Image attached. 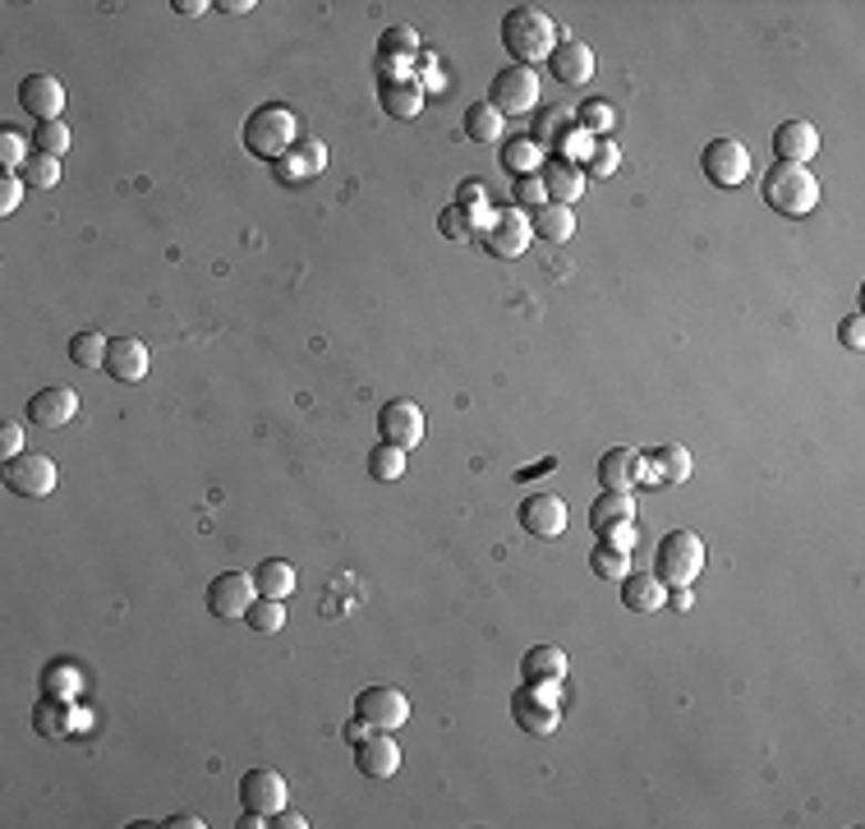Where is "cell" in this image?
Segmentation results:
<instances>
[{
	"mask_svg": "<svg viewBox=\"0 0 865 829\" xmlns=\"http://www.w3.org/2000/svg\"><path fill=\"white\" fill-rule=\"evenodd\" d=\"M166 825H171V829H203V820H199L194 811H180V816H171Z\"/></svg>",
	"mask_w": 865,
	"mask_h": 829,
	"instance_id": "54",
	"label": "cell"
},
{
	"mask_svg": "<svg viewBox=\"0 0 865 829\" xmlns=\"http://www.w3.org/2000/svg\"><path fill=\"white\" fill-rule=\"evenodd\" d=\"M516 203H520V208H543V203H548L543 175H516Z\"/></svg>",
	"mask_w": 865,
	"mask_h": 829,
	"instance_id": "41",
	"label": "cell"
},
{
	"mask_svg": "<svg viewBox=\"0 0 865 829\" xmlns=\"http://www.w3.org/2000/svg\"><path fill=\"white\" fill-rule=\"evenodd\" d=\"M244 623H250L254 636H276V631H286V599H254L250 613H244Z\"/></svg>",
	"mask_w": 865,
	"mask_h": 829,
	"instance_id": "33",
	"label": "cell"
},
{
	"mask_svg": "<svg viewBox=\"0 0 865 829\" xmlns=\"http://www.w3.org/2000/svg\"><path fill=\"white\" fill-rule=\"evenodd\" d=\"M511 719L520 732H530V737H548V732H558L562 724V710L543 696V687H530L525 683L516 696H511Z\"/></svg>",
	"mask_w": 865,
	"mask_h": 829,
	"instance_id": "11",
	"label": "cell"
},
{
	"mask_svg": "<svg viewBox=\"0 0 865 829\" xmlns=\"http://www.w3.org/2000/svg\"><path fill=\"white\" fill-rule=\"evenodd\" d=\"M530 231L548 244H567L576 235V212L567 203H543L535 208V218H530Z\"/></svg>",
	"mask_w": 865,
	"mask_h": 829,
	"instance_id": "28",
	"label": "cell"
},
{
	"mask_svg": "<svg viewBox=\"0 0 865 829\" xmlns=\"http://www.w3.org/2000/svg\"><path fill=\"white\" fill-rule=\"evenodd\" d=\"M28 424H38V428H60V424H70L79 415V392L74 387H42L28 396Z\"/></svg>",
	"mask_w": 865,
	"mask_h": 829,
	"instance_id": "19",
	"label": "cell"
},
{
	"mask_svg": "<svg viewBox=\"0 0 865 829\" xmlns=\"http://www.w3.org/2000/svg\"><path fill=\"white\" fill-rule=\"evenodd\" d=\"M466 134H470L475 143H498V139L507 134V115L492 111L488 102H475V107L466 111Z\"/></svg>",
	"mask_w": 865,
	"mask_h": 829,
	"instance_id": "32",
	"label": "cell"
},
{
	"mask_svg": "<svg viewBox=\"0 0 865 829\" xmlns=\"http://www.w3.org/2000/svg\"><path fill=\"white\" fill-rule=\"evenodd\" d=\"M33 148L47 152V158H65L70 152V125L65 120H42V125L33 130Z\"/></svg>",
	"mask_w": 865,
	"mask_h": 829,
	"instance_id": "38",
	"label": "cell"
},
{
	"mask_svg": "<svg viewBox=\"0 0 865 829\" xmlns=\"http://www.w3.org/2000/svg\"><path fill=\"white\" fill-rule=\"evenodd\" d=\"M368 475H374L378 484H396L400 475H406V452L391 447V443H378L374 452H368Z\"/></svg>",
	"mask_w": 865,
	"mask_h": 829,
	"instance_id": "36",
	"label": "cell"
},
{
	"mask_svg": "<svg viewBox=\"0 0 865 829\" xmlns=\"http://www.w3.org/2000/svg\"><path fill=\"white\" fill-rule=\"evenodd\" d=\"M23 184L28 190H55L60 184V158H47V152H33V158L23 162Z\"/></svg>",
	"mask_w": 865,
	"mask_h": 829,
	"instance_id": "37",
	"label": "cell"
},
{
	"mask_svg": "<svg viewBox=\"0 0 865 829\" xmlns=\"http://www.w3.org/2000/svg\"><path fill=\"white\" fill-rule=\"evenodd\" d=\"M838 342H843L847 351H861V346H865V319H861V314H852V319L838 323Z\"/></svg>",
	"mask_w": 865,
	"mask_h": 829,
	"instance_id": "46",
	"label": "cell"
},
{
	"mask_svg": "<svg viewBox=\"0 0 865 829\" xmlns=\"http://www.w3.org/2000/svg\"><path fill=\"white\" fill-rule=\"evenodd\" d=\"M700 166H704L709 184H719V190H736V184L751 175V152H746V143H736V139H714L704 148Z\"/></svg>",
	"mask_w": 865,
	"mask_h": 829,
	"instance_id": "9",
	"label": "cell"
},
{
	"mask_svg": "<svg viewBox=\"0 0 865 829\" xmlns=\"http://www.w3.org/2000/svg\"><path fill=\"white\" fill-rule=\"evenodd\" d=\"M502 47H507V55L516 60V65L535 70L539 60H548L552 47H558V23H552L539 6H516L502 19Z\"/></svg>",
	"mask_w": 865,
	"mask_h": 829,
	"instance_id": "1",
	"label": "cell"
},
{
	"mask_svg": "<svg viewBox=\"0 0 865 829\" xmlns=\"http://www.w3.org/2000/svg\"><path fill=\"white\" fill-rule=\"evenodd\" d=\"M415 51H419L415 28H387V33H383V60H391V55H415Z\"/></svg>",
	"mask_w": 865,
	"mask_h": 829,
	"instance_id": "40",
	"label": "cell"
},
{
	"mask_svg": "<svg viewBox=\"0 0 865 829\" xmlns=\"http://www.w3.org/2000/svg\"><path fill=\"white\" fill-rule=\"evenodd\" d=\"M548 74H552V83H562V88L594 83V47L558 42V47H552V55H548Z\"/></svg>",
	"mask_w": 865,
	"mask_h": 829,
	"instance_id": "16",
	"label": "cell"
},
{
	"mask_svg": "<svg viewBox=\"0 0 865 829\" xmlns=\"http://www.w3.org/2000/svg\"><path fill=\"white\" fill-rule=\"evenodd\" d=\"M70 673H74L70 664H51V668H47V678H42V687H47V696H65V691H70V683H74V678H70Z\"/></svg>",
	"mask_w": 865,
	"mask_h": 829,
	"instance_id": "47",
	"label": "cell"
},
{
	"mask_svg": "<svg viewBox=\"0 0 865 829\" xmlns=\"http://www.w3.org/2000/svg\"><path fill=\"white\" fill-rule=\"evenodd\" d=\"M539 92H543V83L530 65H507L488 83V107L502 115H530L539 107Z\"/></svg>",
	"mask_w": 865,
	"mask_h": 829,
	"instance_id": "5",
	"label": "cell"
},
{
	"mask_svg": "<svg viewBox=\"0 0 865 829\" xmlns=\"http://www.w3.org/2000/svg\"><path fill=\"white\" fill-rule=\"evenodd\" d=\"M378 107L391 120H415L424 111V88L415 79H387V83H378Z\"/></svg>",
	"mask_w": 865,
	"mask_h": 829,
	"instance_id": "27",
	"label": "cell"
},
{
	"mask_svg": "<svg viewBox=\"0 0 865 829\" xmlns=\"http://www.w3.org/2000/svg\"><path fill=\"white\" fill-rule=\"evenodd\" d=\"M438 226H442V235H447V240H470V235H475V226L466 222V212H460V208H447Z\"/></svg>",
	"mask_w": 865,
	"mask_h": 829,
	"instance_id": "44",
	"label": "cell"
},
{
	"mask_svg": "<svg viewBox=\"0 0 865 829\" xmlns=\"http://www.w3.org/2000/svg\"><path fill=\"white\" fill-rule=\"evenodd\" d=\"M378 434H383V443H391L400 452H415L424 443V411L415 402H406V396H396L378 415Z\"/></svg>",
	"mask_w": 865,
	"mask_h": 829,
	"instance_id": "12",
	"label": "cell"
},
{
	"mask_svg": "<svg viewBox=\"0 0 865 829\" xmlns=\"http://www.w3.org/2000/svg\"><path fill=\"white\" fill-rule=\"evenodd\" d=\"M668 604H672L676 613H686V608L695 604V590H691V586H672V590H668Z\"/></svg>",
	"mask_w": 865,
	"mask_h": 829,
	"instance_id": "52",
	"label": "cell"
},
{
	"mask_svg": "<svg viewBox=\"0 0 865 829\" xmlns=\"http://www.w3.org/2000/svg\"><path fill=\"white\" fill-rule=\"evenodd\" d=\"M258 586H254V576H244V572H222V576H212V586H207V613L212 618H244L254 604Z\"/></svg>",
	"mask_w": 865,
	"mask_h": 829,
	"instance_id": "10",
	"label": "cell"
},
{
	"mask_svg": "<svg viewBox=\"0 0 865 829\" xmlns=\"http://www.w3.org/2000/svg\"><path fill=\"white\" fill-rule=\"evenodd\" d=\"M355 715H359L368 728L396 732L400 724L410 719V700H406V691H396V687H364V691L355 696Z\"/></svg>",
	"mask_w": 865,
	"mask_h": 829,
	"instance_id": "8",
	"label": "cell"
},
{
	"mask_svg": "<svg viewBox=\"0 0 865 829\" xmlns=\"http://www.w3.org/2000/svg\"><path fill=\"white\" fill-rule=\"evenodd\" d=\"M590 572H594L599 580H622V576L631 572V548H617V544L599 539L594 553H590Z\"/></svg>",
	"mask_w": 865,
	"mask_h": 829,
	"instance_id": "34",
	"label": "cell"
},
{
	"mask_svg": "<svg viewBox=\"0 0 865 829\" xmlns=\"http://www.w3.org/2000/svg\"><path fill=\"white\" fill-rule=\"evenodd\" d=\"M644 456V479L659 484V488H676L691 479V452L682 443H663V447H649L640 452Z\"/></svg>",
	"mask_w": 865,
	"mask_h": 829,
	"instance_id": "20",
	"label": "cell"
},
{
	"mask_svg": "<svg viewBox=\"0 0 865 829\" xmlns=\"http://www.w3.org/2000/svg\"><path fill=\"white\" fill-rule=\"evenodd\" d=\"M488 203V190H484V180H466V184H460V212H470V208H484Z\"/></svg>",
	"mask_w": 865,
	"mask_h": 829,
	"instance_id": "49",
	"label": "cell"
},
{
	"mask_svg": "<svg viewBox=\"0 0 865 829\" xmlns=\"http://www.w3.org/2000/svg\"><path fill=\"white\" fill-rule=\"evenodd\" d=\"M520 673H525L530 687H552V683L567 678V655L558 650V645H535V650H525Z\"/></svg>",
	"mask_w": 865,
	"mask_h": 829,
	"instance_id": "26",
	"label": "cell"
},
{
	"mask_svg": "<svg viewBox=\"0 0 865 829\" xmlns=\"http://www.w3.org/2000/svg\"><path fill=\"white\" fill-rule=\"evenodd\" d=\"M635 520V498H631V488H603V494L590 503V530L599 539H608L612 530H622Z\"/></svg>",
	"mask_w": 865,
	"mask_h": 829,
	"instance_id": "22",
	"label": "cell"
},
{
	"mask_svg": "<svg viewBox=\"0 0 865 829\" xmlns=\"http://www.w3.org/2000/svg\"><path fill=\"white\" fill-rule=\"evenodd\" d=\"M55 479H60V471L47 452H19L14 461H6V484L19 498H47Z\"/></svg>",
	"mask_w": 865,
	"mask_h": 829,
	"instance_id": "7",
	"label": "cell"
},
{
	"mask_svg": "<svg viewBox=\"0 0 865 829\" xmlns=\"http://www.w3.org/2000/svg\"><path fill=\"white\" fill-rule=\"evenodd\" d=\"M516 520L525 526V535H535V539H558L567 530V503L558 494H548V488H539V494H530L520 503Z\"/></svg>",
	"mask_w": 865,
	"mask_h": 829,
	"instance_id": "13",
	"label": "cell"
},
{
	"mask_svg": "<svg viewBox=\"0 0 865 829\" xmlns=\"http://www.w3.org/2000/svg\"><path fill=\"white\" fill-rule=\"evenodd\" d=\"M617 158H622V152H617L612 143H599V148L590 152V175H612V171H617Z\"/></svg>",
	"mask_w": 865,
	"mask_h": 829,
	"instance_id": "48",
	"label": "cell"
},
{
	"mask_svg": "<svg viewBox=\"0 0 865 829\" xmlns=\"http://www.w3.org/2000/svg\"><path fill=\"white\" fill-rule=\"evenodd\" d=\"M23 194H28L23 175H10V171H6V180H0V212H6V218H10V212L23 203Z\"/></svg>",
	"mask_w": 865,
	"mask_h": 829,
	"instance_id": "42",
	"label": "cell"
},
{
	"mask_svg": "<svg viewBox=\"0 0 865 829\" xmlns=\"http://www.w3.org/2000/svg\"><path fill=\"white\" fill-rule=\"evenodd\" d=\"M774 158L787 166H811V158H820V130L811 120H783L774 130Z\"/></svg>",
	"mask_w": 865,
	"mask_h": 829,
	"instance_id": "18",
	"label": "cell"
},
{
	"mask_svg": "<svg viewBox=\"0 0 865 829\" xmlns=\"http://www.w3.org/2000/svg\"><path fill=\"white\" fill-rule=\"evenodd\" d=\"M23 162H28V143L14 130H0V166H6L10 175H19Z\"/></svg>",
	"mask_w": 865,
	"mask_h": 829,
	"instance_id": "39",
	"label": "cell"
},
{
	"mask_svg": "<svg viewBox=\"0 0 865 829\" xmlns=\"http://www.w3.org/2000/svg\"><path fill=\"white\" fill-rule=\"evenodd\" d=\"M475 235H479V244H484V254H488V259H520L525 250H530V240H535L530 218H525L520 208H502V212H492L488 226H484V231H475Z\"/></svg>",
	"mask_w": 865,
	"mask_h": 829,
	"instance_id": "6",
	"label": "cell"
},
{
	"mask_svg": "<svg viewBox=\"0 0 865 829\" xmlns=\"http://www.w3.org/2000/svg\"><path fill=\"white\" fill-rule=\"evenodd\" d=\"M19 452H23V424L19 419H6V424H0V456L14 461Z\"/></svg>",
	"mask_w": 865,
	"mask_h": 829,
	"instance_id": "43",
	"label": "cell"
},
{
	"mask_svg": "<svg viewBox=\"0 0 865 829\" xmlns=\"http://www.w3.org/2000/svg\"><path fill=\"white\" fill-rule=\"evenodd\" d=\"M254 586L263 599H291L295 595V567L286 558H263L254 567Z\"/></svg>",
	"mask_w": 865,
	"mask_h": 829,
	"instance_id": "29",
	"label": "cell"
},
{
	"mask_svg": "<svg viewBox=\"0 0 865 829\" xmlns=\"http://www.w3.org/2000/svg\"><path fill=\"white\" fill-rule=\"evenodd\" d=\"M19 102H23V111L38 120H60L65 115V83L60 79H51V74H28L23 83H19Z\"/></svg>",
	"mask_w": 865,
	"mask_h": 829,
	"instance_id": "17",
	"label": "cell"
},
{
	"mask_svg": "<svg viewBox=\"0 0 865 829\" xmlns=\"http://www.w3.org/2000/svg\"><path fill=\"white\" fill-rule=\"evenodd\" d=\"M267 825H276V829H308V820H304L299 811H291V807H282V811H276Z\"/></svg>",
	"mask_w": 865,
	"mask_h": 829,
	"instance_id": "50",
	"label": "cell"
},
{
	"mask_svg": "<svg viewBox=\"0 0 865 829\" xmlns=\"http://www.w3.org/2000/svg\"><path fill=\"white\" fill-rule=\"evenodd\" d=\"M543 162H548V152H543L530 134L507 139V148H502V166H507L511 175H539V171H543Z\"/></svg>",
	"mask_w": 865,
	"mask_h": 829,
	"instance_id": "30",
	"label": "cell"
},
{
	"mask_svg": "<svg viewBox=\"0 0 865 829\" xmlns=\"http://www.w3.org/2000/svg\"><path fill=\"white\" fill-rule=\"evenodd\" d=\"M622 604L631 613H659L668 604V586L654 572H627L622 576Z\"/></svg>",
	"mask_w": 865,
	"mask_h": 829,
	"instance_id": "25",
	"label": "cell"
},
{
	"mask_svg": "<svg viewBox=\"0 0 865 829\" xmlns=\"http://www.w3.org/2000/svg\"><path fill=\"white\" fill-rule=\"evenodd\" d=\"M355 765H359V775L364 779H374V783H387L396 770H400V742L391 732L374 728L364 737V742H355Z\"/></svg>",
	"mask_w": 865,
	"mask_h": 829,
	"instance_id": "15",
	"label": "cell"
},
{
	"mask_svg": "<svg viewBox=\"0 0 865 829\" xmlns=\"http://www.w3.org/2000/svg\"><path fill=\"white\" fill-rule=\"evenodd\" d=\"M580 125L584 130H608L612 125V107L608 102H584L580 107Z\"/></svg>",
	"mask_w": 865,
	"mask_h": 829,
	"instance_id": "45",
	"label": "cell"
},
{
	"mask_svg": "<svg viewBox=\"0 0 865 829\" xmlns=\"http://www.w3.org/2000/svg\"><path fill=\"white\" fill-rule=\"evenodd\" d=\"M599 484L603 488H635L644 484V456L631 447H608L599 461Z\"/></svg>",
	"mask_w": 865,
	"mask_h": 829,
	"instance_id": "24",
	"label": "cell"
},
{
	"mask_svg": "<svg viewBox=\"0 0 865 829\" xmlns=\"http://www.w3.org/2000/svg\"><path fill=\"white\" fill-rule=\"evenodd\" d=\"M704 572V539L695 530H672L654 548V576L663 586H695V576Z\"/></svg>",
	"mask_w": 865,
	"mask_h": 829,
	"instance_id": "4",
	"label": "cell"
},
{
	"mask_svg": "<svg viewBox=\"0 0 865 829\" xmlns=\"http://www.w3.org/2000/svg\"><path fill=\"white\" fill-rule=\"evenodd\" d=\"M152 368V355H147V342L139 336H111V351H106V374L115 383H143Z\"/></svg>",
	"mask_w": 865,
	"mask_h": 829,
	"instance_id": "21",
	"label": "cell"
},
{
	"mask_svg": "<svg viewBox=\"0 0 865 829\" xmlns=\"http://www.w3.org/2000/svg\"><path fill=\"white\" fill-rule=\"evenodd\" d=\"M212 10H222V14H250V10H258L254 0H216Z\"/></svg>",
	"mask_w": 865,
	"mask_h": 829,
	"instance_id": "53",
	"label": "cell"
},
{
	"mask_svg": "<svg viewBox=\"0 0 865 829\" xmlns=\"http://www.w3.org/2000/svg\"><path fill=\"white\" fill-rule=\"evenodd\" d=\"M106 351H111V336H102V332H74L70 336V360L79 368H106Z\"/></svg>",
	"mask_w": 865,
	"mask_h": 829,
	"instance_id": "35",
	"label": "cell"
},
{
	"mask_svg": "<svg viewBox=\"0 0 865 829\" xmlns=\"http://www.w3.org/2000/svg\"><path fill=\"white\" fill-rule=\"evenodd\" d=\"M295 139H299V115L282 102H267L244 120V148H250V158H263L272 166L295 148Z\"/></svg>",
	"mask_w": 865,
	"mask_h": 829,
	"instance_id": "3",
	"label": "cell"
},
{
	"mask_svg": "<svg viewBox=\"0 0 865 829\" xmlns=\"http://www.w3.org/2000/svg\"><path fill=\"white\" fill-rule=\"evenodd\" d=\"M180 19H199V14H207L212 6H207V0H175V6H171Z\"/></svg>",
	"mask_w": 865,
	"mask_h": 829,
	"instance_id": "51",
	"label": "cell"
},
{
	"mask_svg": "<svg viewBox=\"0 0 865 829\" xmlns=\"http://www.w3.org/2000/svg\"><path fill=\"white\" fill-rule=\"evenodd\" d=\"M33 728L42 737H70L74 732V715H70L65 696H42L38 710H33Z\"/></svg>",
	"mask_w": 865,
	"mask_h": 829,
	"instance_id": "31",
	"label": "cell"
},
{
	"mask_svg": "<svg viewBox=\"0 0 865 829\" xmlns=\"http://www.w3.org/2000/svg\"><path fill=\"white\" fill-rule=\"evenodd\" d=\"M760 194L778 218H811V212L820 208V180L811 175V166L774 162L760 180Z\"/></svg>",
	"mask_w": 865,
	"mask_h": 829,
	"instance_id": "2",
	"label": "cell"
},
{
	"mask_svg": "<svg viewBox=\"0 0 865 829\" xmlns=\"http://www.w3.org/2000/svg\"><path fill=\"white\" fill-rule=\"evenodd\" d=\"M543 190H548V203H576L584 194V171L571 162V158H548L543 162Z\"/></svg>",
	"mask_w": 865,
	"mask_h": 829,
	"instance_id": "23",
	"label": "cell"
},
{
	"mask_svg": "<svg viewBox=\"0 0 865 829\" xmlns=\"http://www.w3.org/2000/svg\"><path fill=\"white\" fill-rule=\"evenodd\" d=\"M286 797H291V783L276 775V770H250V775L240 779V802H244V811H254L263 820H272L276 811H282Z\"/></svg>",
	"mask_w": 865,
	"mask_h": 829,
	"instance_id": "14",
	"label": "cell"
}]
</instances>
